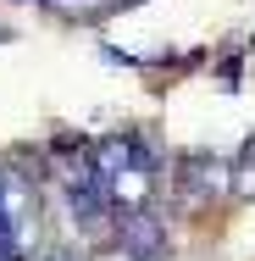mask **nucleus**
<instances>
[{
	"label": "nucleus",
	"instance_id": "1",
	"mask_svg": "<svg viewBox=\"0 0 255 261\" xmlns=\"http://www.w3.org/2000/svg\"><path fill=\"white\" fill-rule=\"evenodd\" d=\"M239 184V161L228 156H178L172 167V189L183 206H211V200H228Z\"/></svg>",
	"mask_w": 255,
	"mask_h": 261
},
{
	"label": "nucleus",
	"instance_id": "2",
	"mask_svg": "<svg viewBox=\"0 0 255 261\" xmlns=\"http://www.w3.org/2000/svg\"><path fill=\"white\" fill-rule=\"evenodd\" d=\"M128 167H155V150L145 145V134H105L95 139V172L105 178H117V172H128Z\"/></svg>",
	"mask_w": 255,
	"mask_h": 261
},
{
	"label": "nucleus",
	"instance_id": "3",
	"mask_svg": "<svg viewBox=\"0 0 255 261\" xmlns=\"http://www.w3.org/2000/svg\"><path fill=\"white\" fill-rule=\"evenodd\" d=\"M161 222H155L150 211H133V217H122V250H133L139 261H150V256H161Z\"/></svg>",
	"mask_w": 255,
	"mask_h": 261
},
{
	"label": "nucleus",
	"instance_id": "4",
	"mask_svg": "<svg viewBox=\"0 0 255 261\" xmlns=\"http://www.w3.org/2000/svg\"><path fill=\"white\" fill-rule=\"evenodd\" d=\"M45 6H55L61 17H78V22H100L105 11H117V0H45Z\"/></svg>",
	"mask_w": 255,
	"mask_h": 261
},
{
	"label": "nucleus",
	"instance_id": "5",
	"mask_svg": "<svg viewBox=\"0 0 255 261\" xmlns=\"http://www.w3.org/2000/svg\"><path fill=\"white\" fill-rule=\"evenodd\" d=\"M233 195H244V200L255 195V161L250 156H239V184H233Z\"/></svg>",
	"mask_w": 255,
	"mask_h": 261
},
{
	"label": "nucleus",
	"instance_id": "6",
	"mask_svg": "<svg viewBox=\"0 0 255 261\" xmlns=\"http://www.w3.org/2000/svg\"><path fill=\"white\" fill-rule=\"evenodd\" d=\"M105 67H139V56H128V50H117V45H105Z\"/></svg>",
	"mask_w": 255,
	"mask_h": 261
},
{
	"label": "nucleus",
	"instance_id": "7",
	"mask_svg": "<svg viewBox=\"0 0 255 261\" xmlns=\"http://www.w3.org/2000/svg\"><path fill=\"white\" fill-rule=\"evenodd\" d=\"M222 84L239 89V56H222Z\"/></svg>",
	"mask_w": 255,
	"mask_h": 261
},
{
	"label": "nucleus",
	"instance_id": "8",
	"mask_svg": "<svg viewBox=\"0 0 255 261\" xmlns=\"http://www.w3.org/2000/svg\"><path fill=\"white\" fill-rule=\"evenodd\" d=\"M95 261H139V256H133V250H122V245H111V250H100Z\"/></svg>",
	"mask_w": 255,
	"mask_h": 261
},
{
	"label": "nucleus",
	"instance_id": "9",
	"mask_svg": "<svg viewBox=\"0 0 255 261\" xmlns=\"http://www.w3.org/2000/svg\"><path fill=\"white\" fill-rule=\"evenodd\" d=\"M45 261H72V256H67V250H55V256H45Z\"/></svg>",
	"mask_w": 255,
	"mask_h": 261
},
{
	"label": "nucleus",
	"instance_id": "10",
	"mask_svg": "<svg viewBox=\"0 0 255 261\" xmlns=\"http://www.w3.org/2000/svg\"><path fill=\"white\" fill-rule=\"evenodd\" d=\"M117 6H139V0H117Z\"/></svg>",
	"mask_w": 255,
	"mask_h": 261
},
{
	"label": "nucleus",
	"instance_id": "11",
	"mask_svg": "<svg viewBox=\"0 0 255 261\" xmlns=\"http://www.w3.org/2000/svg\"><path fill=\"white\" fill-rule=\"evenodd\" d=\"M0 39H6V28H0Z\"/></svg>",
	"mask_w": 255,
	"mask_h": 261
}]
</instances>
